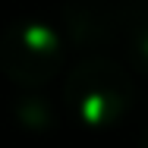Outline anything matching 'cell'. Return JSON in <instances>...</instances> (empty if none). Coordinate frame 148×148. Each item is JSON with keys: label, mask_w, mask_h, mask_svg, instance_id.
I'll return each instance as SVG.
<instances>
[{"label": "cell", "mask_w": 148, "mask_h": 148, "mask_svg": "<svg viewBox=\"0 0 148 148\" xmlns=\"http://www.w3.org/2000/svg\"><path fill=\"white\" fill-rule=\"evenodd\" d=\"M132 76L107 57L82 60L66 79V101L88 126H110L132 107Z\"/></svg>", "instance_id": "obj_1"}, {"label": "cell", "mask_w": 148, "mask_h": 148, "mask_svg": "<svg viewBox=\"0 0 148 148\" xmlns=\"http://www.w3.org/2000/svg\"><path fill=\"white\" fill-rule=\"evenodd\" d=\"M63 44L41 19H19L0 38V69L22 88H38L57 73Z\"/></svg>", "instance_id": "obj_2"}, {"label": "cell", "mask_w": 148, "mask_h": 148, "mask_svg": "<svg viewBox=\"0 0 148 148\" xmlns=\"http://www.w3.org/2000/svg\"><path fill=\"white\" fill-rule=\"evenodd\" d=\"M63 25L76 47L98 51L114 44L120 25V10L110 0H66L63 3Z\"/></svg>", "instance_id": "obj_3"}, {"label": "cell", "mask_w": 148, "mask_h": 148, "mask_svg": "<svg viewBox=\"0 0 148 148\" xmlns=\"http://www.w3.org/2000/svg\"><path fill=\"white\" fill-rule=\"evenodd\" d=\"M126 19H129V60L139 73L148 76V3L129 6Z\"/></svg>", "instance_id": "obj_4"}, {"label": "cell", "mask_w": 148, "mask_h": 148, "mask_svg": "<svg viewBox=\"0 0 148 148\" xmlns=\"http://www.w3.org/2000/svg\"><path fill=\"white\" fill-rule=\"evenodd\" d=\"M139 148H148V126H145V132H142V142H139Z\"/></svg>", "instance_id": "obj_5"}]
</instances>
